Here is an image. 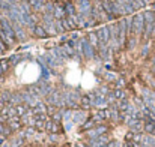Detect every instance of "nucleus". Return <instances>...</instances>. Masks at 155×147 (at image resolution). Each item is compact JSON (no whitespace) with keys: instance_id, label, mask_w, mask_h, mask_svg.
<instances>
[{"instance_id":"1","label":"nucleus","mask_w":155,"mask_h":147,"mask_svg":"<svg viewBox=\"0 0 155 147\" xmlns=\"http://www.w3.org/2000/svg\"><path fill=\"white\" fill-rule=\"evenodd\" d=\"M38 75H39V66H29V69L24 72V83H33L35 80L38 78Z\"/></svg>"},{"instance_id":"2","label":"nucleus","mask_w":155,"mask_h":147,"mask_svg":"<svg viewBox=\"0 0 155 147\" xmlns=\"http://www.w3.org/2000/svg\"><path fill=\"white\" fill-rule=\"evenodd\" d=\"M94 81H95V80H94V77L90 75V74H86L84 78H83V84H84V87H90V86L94 84Z\"/></svg>"},{"instance_id":"3","label":"nucleus","mask_w":155,"mask_h":147,"mask_svg":"<svg viewBox=\"0 0 155 147\" xmlns=\"http://www.w3.org/2000/svg\"><path fill=\"white\" fill-rule=\"evenodd\" d=\"M146 131L148 132H155V125L154 123H148L146 125Z\"/></svg>"},{"instance_id":"4","label":"nucleus","mask_w":155,"mask_h":147,"mask_svg":"<svg viewBox=\"0 0 155 147\" xmlns=\"http://www.w3.org/2000/svg\"><path fill=\"white\" fill-rule=\"evenodd\" d=\"M35 32H36V35H38V36H45V33H44V30H42V29H36Z\"/></svg>"},{"instance_id":"5","label":"nucleus","mask_w":155,"mask_h":147,"mask_svg":"<svg viewBox=\"0 0 155 147\" xmlns=\"http://www.w3.org/2000/svg\"><path fill=\"white\" fill-rule=\"evenodd\" d=\"M154 72H155V68H154Z\"/></svg>"}]
</instances>
